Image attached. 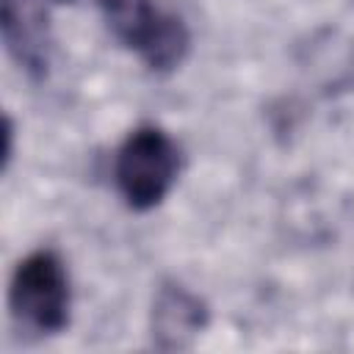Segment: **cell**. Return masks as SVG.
Wrapping results in <instances>:
<instances>
[{
	"label": "cell",
	"mask_w": 354,
	"mask_h": 354,
	"mask_svg": "<svg viewBox=\"0 0 354 354\" xmlns=\"http://www.w3.org/2000/svg\"><path fill=\"white\" fill-rule=\"evenodd\" d=\"M100 11L113 39L152 72H171L185 61L191 33L177 14L163 11L155 0H100Z\"/></svg>",
	"instance_id": "obj_1"
},
{
	"label": "cell",
	"mask_w": 354,
	"mask_h": 354,
	"mask_svg": "<svg viewBox=\"0 0 354 354\" xmlns=\"http://www.w3.org/2000/svg\"><path fill=\"white\" fill-rule=\"evenodd\" d=\"M180 171V149L171 136L155 124L136 127L113 160V180L133 210H149L163 202Z\"/></svg>",
	"instance_id": "obj_2"
},
{
	"label": "cell",
	"mask_w": 354,
	"mask_h": 354,
	"mask_svg": "<svg viewBox=\"0 0 354 354\" xmlns=\"http://www.w3.org/2000/svg\"><path fill=\"white\" fill-rule=\"evenodd\" d=\"M69 277L55 252L39 249L19 260L8 285V307L17 321L55 335L69 324Z\"/></svg>",
	"instance_id": "obj_3"
},
{
	"label": "cell",
	"mask_w": 354,
	"mask_h": 354,
	"mask_svg": "<svg viewBox=\"0 0 354 354\" xmlns=\"http://www.w3.org/2000/svg\"><path fill=\"white\" fill-rule=\"evenodd\" d=\"M58 3L69 0H0V30L6 50L33 80H41L50 66V19Z\"/></svg>",
	"instance_id": "obj_4"
},
{
	"label": "cell",
	"mask_w": 354,
	"mask_h": 354,
	"mask_svg": "<svg viewBox=\"0 0 354 354\" xmlns=\"http://www.w3.org/2000/svg\"><path fill=\"white\" fill-rule=\"evenodd\" d=\"M207 326L205 301L180 282H163L152 301V343L163 351L188 348Z\"/></svg>",
	"instance_id": "obj_5"
}]
</instances>
